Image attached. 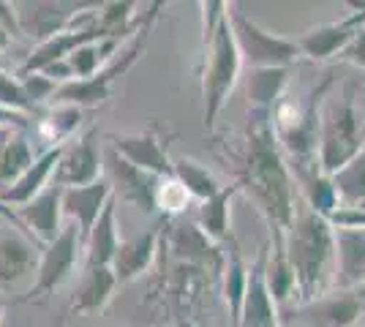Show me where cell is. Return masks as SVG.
Here are the masks:
<instances>
[{
	"instance_id": "obj_1",
	"label": "cell",
	"mask_w": 365,
	"mask_h": 327,
	"mask_svg": "<svg viewBox=\"0 0 365 327\" xmlns=\"http://www.w3.org/2000/svg\"><path fill=\"white\" fill-rule=\"evenodd\" d=\"M237 188L257 204L264 224L270 227V243H287L297 207L300 188L289 167V158L275 137L273 115L248 109L245 123V156L237 172Z\"/></svg>"
},
{
	"instance_id": "obj_2",
	"label": "cell",
	"mask_w": 365,
	"mask_h": 327,
	"mask_svg": "<svg viewBox=\"0 0 365 327\" xmlns=\"http://www.w3.org/2000/svg\"><path fill=\"white\" fill-rule=\"evenodd\" d=\"M287 254L300 286V306H308L330 292L338 273L335 262V229L330 221L300 202L287 234Z\"/></svg>"
},
{
	"instance_id": "obj_3",
	"label": "cell",
	"mask_w": 365,
	"mask_h": 327,
	"mask_svg": "<svg viewBox=\"0 0 365 327\" xmlns=\"http://www.w3.org/2000/svg\"><path fill=\"white\" fill-rule=\"evenodd\" d=\"M333 85V74H324L319 85L311 90V95L303 104H292V101H281L273 112L275 137L281 142V150L287 153L292 161V172H303L319 167V156H317V145H319L322 131V115L319 107L324 95Z\"/></svg>"
},
{
	"instance_id": "obj_4",
	"label": "cell",
	"mask_w": 365,
	"mask_h": 327,
	"mask_svg": "<svg viewBox=\"0 0 365 327\" xmlns=\"http://www.w3.org/2000/svg\"><path fill=\"white\" fill-rule=\"evenodd\" d=\"M167 9L164 0H155V3H148L142 6V16H139V28L131 33L128 44L112 58V61L104 66V71H98L96 77L91 79H76V82H68L63 85L58 95L52 98L55 104H68V107H96V104H104L109 95H112V85L115 79L123 77L134 63L139 61V55L145 52L148 41H150L153 25L158 22L161 11Z\"/></svg>"
},
{
	"instance_id": "obj_5",
	"label": "cell",
	"mask_w": 365,
	"mask_h": 327,
	"mask_svg": "<svg viewBox=\"0 0 365 327\" xmlns=\"http://www.w3.org/2000/svg\"><path fill=\"white\" fill-rule=\"evenodd\" d=\"M243 66V52L235 38L232 19L227 16L215 31L213 41L205 47V63H202V101H205L202 123L210 134L215 131V120L221 109L227 107V98L235 90Z\"/></svg>"
},
{
	"instance_id": "obj_6",
	"label": "cell",
	"mask_w": 365,
	"mask_h": 327,
	"mask_svg": "<svg viewBox=\"0 0 365 327\" xmlns=\"http://www.w3.org/2000/svg\"><path fill=\"white\" fill-rule=\"evenodd\" d=\"M357 85H346L341 98L322 112L319 170L333 177L365 150L363 118L357 112Z\"/></svg>"
},
{
	"instance_id": "obj_7",
	"label": "cell",
	"mask_w": 365,
	"mask_h": 327,
	"mask_svg": "<svg viewBox=\"0 0 365 327\" xmlns=\"http://www.w3.org/2000/svg\"><path fill=\"white\" fill-rule=\"evenodd\" d=\"M235 38L243 52V63L251 68H289L297 58H303V49L294 38H287L281 33L264 31L254 19H248L240 11H229Z\"/></svg>"
},
{
	"instance_id": "obj_8",
	"label": "cell",
	"mask_w": 365,
	"mask_h": 327,
	"mask_svg": "<svg viewBox=\"0 0 365 327\" xmlns=\"http://www.w3.org/2000/svg\"><path fill=\"white\" fill-rule=\"evenodd\" d=\"M82 254H85V237L79 232V227L68 221L63 227L61 237L41 249V259H38V270H36V284H33L31 292L22 300L25 303L46 300L58 286H63L66 281L74 276Z\"/></svg>"
},
{
	"instance_id": "obj_9",
	"label": "cell",
	"mask_w": 365,
	"mask_h": 327,
	"mask_svg": "<svg viewBox=\"0 0 365 327\" xmlns=\"http://www.w3.org/2000/svg\"><path fill=\"white\" fill-rule=\"evenodd\" d=\"M164 246L182 265L202 267L213 279L224 273L227 251H221V243H215V240H210L207 234L202 232L197 227V221H167Z\"/></svg>"
},
{
	"instance_id": "obj_10",
	"label": "cell",
	"mask_w": 365,
	"mask_h": 327,
	"mask_svg": "<svg viewBox=\"0 0 365 327\" xmlns=\"http://www.w3.org/2000/svg\"><path fill=\"white\" fill-rule=\"evenodd\" d=\"M104 177H107L112 188H115V197H120L123 202L134 204L142 213H155L158 210V186H161V177L145 172L128 164L120 153H115L112 147L104 156Z\"/></svg>"
},
{
	"instance_id": "obj_11",
	"label": "cell",
	"mask_w": 365,
	"mask_h": 327,
	"mask_svg": "<svg viewBox=\"0 0 365 327\" xmlns=\"http://www.w3.org/2000/svg\"><path fill=\"white\" fill-rule=\"evenodd\" d=\"M101 177H104V153L96 142V131H85L68 145H63V156L52 186L79 188L98 183Z\"/></svg>"
},
{
	"instance_id": "obj_12",
	"label": "cell",
	"mask_w": 365,
	"mask_h": 327,
	"mask_svg": "<svg viewBox=\"0 0 365 327\" xmlns=\"http://www.w3.org/2000/svg\"><path fill=\"white\" fill-rule=\"evenodd\" d=\"M365 316V284L354 289H335L300 306V327H351Z\"/></svg>"
},
{
	"instance_id": "obj_13",
	"label": "cell",
	"mask_w": 365,
	"mask_h": 327,
	"mask_svg": "<svg viewBox=\"0 0 365 327\" xmlns=\"http://www.w3.org/2000/svg\"><path fill=\"white\" fill-rule=\"evenodd\" d=\"M267 259L270 246H262L248 267V289H245L240 327H281V313L267 284Z\"/></svg>"
},
{
	"instance_id": "obj_14",
	"label": "cell",
	"mask_w": 365,
	"mask_h": 327,
	"mask_svg": "<svg viewBox=\"0 0 365 327\" xmlns=\"http://www.w3.org/2000/svg\"><path fill=\"white\" fill-rule=\"evenodd\" d=\"M365 31V11H351L349 16L338 22H324L311 31H305L297 44L303 49V58L308 61H333L357 38V33Z\"/></svg>"
},
{
	"instance_id": "obj_15",
	"label": "cell",
	"mask_w": 365,
	"mask_h": 327,
	"mask_svg": "<svg viewBox=\"0 0 365 327\" xmlns=\"http://www.w3.org/2000/svg\"><path fill=\"white\" fill-rule=\"evenodd\" d=\"M112 150L120 153L128 164H134L139 170L153 172L158 177H172V158H169L167 142L161 140L158 125H150L145 131H134V134H123L112 140Z\"/></svg>"
},
{
	"instance_id": "obj_16",
	"label": "cell",
	"mask_w": 365,
	"mask_h": 327,
	"mask_svg": "<svg viewBox=\"0 0 365 327\" xmlns=\"http://www.w3.org/2000/svg\"><path fill=\"white\" fill-rule=\"evenodd\" d=\"M161 227H164V218H161L158 224L148 227L145 232L134 234V237H128V240H120L118 254H115V259H112V270H115V276L120 281V286L142 279V276L155 265L158 251H161V240H164Z\"/></svg>"
},
{
	"instance_id": "obj_17",
	"label": "cell",
	"mask_w": 365,
	"mask_h": 327,
	"mask_svg": "<svg viewBox=\"0 0 365 327\" xmlns=\"http://www.w3.org/2000/svg\"><path fill=\"white\" fill-rule=\"evenodd\" d=\"M16 213L41 249L55 243L63 232V216H66L63 213V188L49 186L33 202L16 207Z\"/></svg>"
},
{
	"instance_id": "obj_18",
	"label": "cell",
	"mask_w": 365,
	"mask_h": 327,
	"mask_svg": "<svg viewBox=\"0 0 365 327\" xmlns=\"http://www.w3.org/2000/svg\"><path fill=\"white\" fill-rule=\"evenodd\" d=\"M112 197H115V188L107 177H101L98 183H91V186L63 188V213L71 218V224H76L82 237L88 240V234Z\"/></svg>"
},
{
	"instance_id": "obj_19",
	"label": "cell",
	"mask_w": 365,
	"mask_h": 327,
	"mask_svg": "<svg viewBox=\"0 0 365 327\" xmlns=\"http://www.w3.org/2000/svg\"><path fill=\"white\" fill-rule=\"evenodd\" d=\"M41 249L28 234L11 227H0V286L22 281L28 273L38 270Z\"/></svg>"
},
{
	"instance_id": "obj_20",
	"label": "cell",
	"mask_w": 365,
	"mask_h": 327,
	"mask_svg": "<svg viewBox=\"0 0 365 327\" xmlns=\"http://www.w3.org/2000/svg\"><path fill=\"white\" fill-rule=\"evenodd\" d=\"M61 156H63V147H52V150L38 153L36 164L16 180L14 186H9L0 191V199L9 204V207L14 204V210L16 207H22V204L33 202L41 191L49 188V180H55V172H58Z\"/></svg>"
},
{
	"instance_id": "obj_21",
	"label": "cell",
	"mask_w": 365,
	"mask_h": 327,
	"mask_svg": "<svg viewBox=\"0 0 365 327\" xmlns=\"http://www.w3.org/2000/svg\"><path fill=\"white\" fill-rule=\"evenodd\" d=\"M335 286L354 289L365 284V229H335Z\"/></svg>"
},
{
	"instance_id": "obj_22",
	"label": "cell",
	"mask_w": 365,
	"mask_h": 327,
	"mask_svg": "<svg viewBox=\"0 0 365 327\" xmlns=\"http://www.w3.org/2000/svg\"><path fill=\"white\" fill-rule=\"evenodd\" d=\"M118 286H120V281H118L112 267H85V273L79 279V286H76L74 297H71L68 311H76V313L104 311L109 303H112Z\"/></svg>"
},
{
	"instance_id": "obj_23",
	"label": "cell",
	"mask_w": 365,
	"mask_h": 327,
	"mask_svg": "<svg viewBox=\"0 0 365 327\" xmlns=\"http://www.w3.org/2000/svg\"><path fill=\"white\" fill-rule=\"evenodd\" d=\"M118 246V197H112L85 240V267H112Z\"/></svg>"
},
{
	"instance_id": "obj_24",
	"label": "cell",
	"mask_w": 365,
	"mask_h": 327,
	"mask_svg": "<svg viewBox=\"0 0 365 327\" xmlns=\"http://www.w3.org/2000/svg\"><path fill=\"white\" fill-rule=\"evenodd\" d=\"M289 85V68H251L248 77V109L254 112H270L287 98Z\"/></svg>"
},
{
	"instance_id": "obj_25",
	"label": "cell",
	"mask_w": 365,
	"mask_h": 327,
	"mask_svg": "<svg viewBox=\"0 0 365 327\" xmlns=\"http://www.w3.org/2000/svg\"><path fill=\"white\" fill-rule=\"evenodd\" d=\"M248 267L251 265L243 259L237 240H229L227 262H224V273H221V289H224V300H227L229 319L235 327H240L245 289H248Z\"/></svg>"
},
{
	"instance_id": "obj_26",
	"label": "cell",
	"mask_w": 365,
	"mask_h": 327,
	"mask_svg": "<svg viewBox=\"0 0 365 327\" xmlns=\"http://www.w3.org/2000/svg\"><path fill=\"white\" fill-rule=\"evenodd\" d=\"M85 109L82 107H68V104H55L52 109H46V115L38 118L36 123V134L38 140L46 145V150L52 147H63L74 140V134L82 125ZM79 137V134H76Z\"/></svg>"
},
{
	"instance_id": "obj_27",
	"label": "cell",
	"mask_w": 365,
	"mask_h": 327,
	"mask_svg": "<svg viewBox=\"0 0 365 327\" xmlns=\"http://www.w3.org/2000/svg\"><path fill=\"white\" fill-rule=\"evenodd\" d=\"M237 191H240L237 183H229L218 197H213V199H207V202H202L197 207V218H194L197 227L207 234L210 240H215V243H229V240H235V237H232L229 213H232V199H235Z\"/></svg>"
},
{
	"instance_id": "obj_28",
	"label": "cell",
	"mask_w": 365,
	"mask_h": 327,
	"mask_svg": "<svg viewBox=\"0 0 365 327\" xmlns=\"http://www.w3.org/2000/svg\"><path fill=\"white\" fill-rule=\"evenodd\" d=\"M172 172H175V180L188 191V197L197 199L199 204L218 197L227 188L205 164H199L197 158H175Z\"/></svg>"
},
{
	"instance_id": "obj_29",
	"label": "cell",
	"mask_w": 365,
	"mask_h": 327,
	"mask_svg": "<svg viewBox=\"0 0 365 327\" xmlns=\"http://www.w3.org/2000/svg\"><path fill=\"white\" fill-rule=\"evenodd\" d=\"M267 284H270V292L278 306H287L292 300L300 306V286H297V276H294V267L287 254V243H270Z\"/></svg>"
},
{
	"instance_id": "obj_30",
	"label": "cell",
	"mask_w": 365,
	"mask_h": 327,
	"mask_svg": "<svg viewBox=\"0 0 365 327\" xmlns=\"http://www.w3.org/2000/svg\"><path fill=\"white\" fill-rule=\"evenodd\" d=\"M36 153H33L31 140L25 137V131H16L14 137L9 140V145L0 153V191L9 186H14L16 180L31 170L36 164Z\"/></svg>"
},
{
	"instance_id": "obj_31",
	"label": "cell",
	"mask_w": 365,
	"mask_h": 327,
	"mask_svg": "<svg viewBox=\"0 0 365 327\" xmlns=\"http://www.w3.org/2000/svg\"><path fill=\"white\" fill-rule=\"evenodd\" d=\"M333 186L341 197V204H360L365 199V150L333 175Z\"/></svg>"
},
{
	"instance_id": "obj_32",
	"label": "cell",
	"mask_w": 365,
	"mask_h": 327,
	"mask_svg": "<svg viewBox=\"0 0 365 327\" xmlns=\"http://www.w3.org/2000/svg\"><path fill=\"white\" fill-rule=\"evenodd\" d=\"M188 204H191V197L175 180V175L172 177H161V186H158V213H161V218L164 221H175L180 213L188 210Z\"/></svg>"
},
{
	"instance_id": "obj_33",
	"label": "cell",
	"mask_w": 365,
	"mask_h": 327,
	"mask_svg": "<svg viewBox=\"0 0 365 327\" xmlns=\"http://www.w3.org/2000/svg\"><path fill=\"white\" fill-rule=\"evenodd\" d=\"M0 107L14 109V112H22V115H33V104L28 93H25V85L22 79H16L14 74L3 71L0 68Z\"/></svg>"
},
{
	"instance_id": "obj_34",
	"label": "cell",
	"mask_w": 365,
	"mask_h": 327,
	"mask_svg": "<svg viewBox=\"0 0 365 327\" xmlns=\"http://www.w3.org/2000/svg\"><path fill=\"white\" fill-rule=\"evenodd\" d=\"M19 79H22V85H25V93H28L33 107L44 104L46 98H55L58 90H61V85H58L55 79H49L46 74H31V77H19Z\"/></svg>"
},
{
	"instance_id": "obj_35",
	"label": "cell",
	"mask_w": 365,
	"mask_h": 327,
	"mask_svg": "<svg viewBox=\"0 0 365 327\" xmlns=\"http://www.w3.org/2000/svg\"><path fill=\"white\" fill-rule=\"evenodd\" d=\"M327 221L333 229H365V210L360 204H341Z\"/></svg>"
},
{
	"instance_id": "obj_36",
	"label": "cell",
	"mask_w": 365,
	"mask_h": 327,
	"mask_svg": "<svg viewBox=\"0 0 365 327\" xmlns=\"http://www.w3.org/2000/svg\"><path fill=\"white\" fill-rule=\"evenodd\" d=\"M0 28H6L11 36H22V22H19V6L16 3L0 0Z\"/></svg>"
},
{
	"instance_id": "obj_37",
	"label": "cell",
	"mask_w": 365,
	"mask_h": 327,
	"mask_svg": "<svg viewBox=\"0 0 365 327\" xmlns=\"http://www.w3.org/2000/svg\"><path fill=\"white\" fill-rule=\"evenodd\" d=\"M338 61L351 63V66H357V68H365V31L357 33V38L338 55Z\"/></svg>"
},
{
	"instance_id": "obj_38",
	"label": "cell",
	"mask_w": 365,
	"mask_h": 327,
	"mask_svg": "<svg viewBox=\"0 0 365 327\" xmlns=\"http://www.w3.org/2000/svg\"><path fill=\"white\" fill-rule=\"evenodd\" d=\"M31 125V115L0 107V131H25Z\"/></svg>"
},
{
	"instance_id": "obj_39",
	"label": "cell",
	"mask_w": 365,
	"mask_h": 327,
	"mask_svg": "<svg viewBox=\"0 0 365 327\" xmlns=\"http://www.w3.org/2000/svg\"><path fill=\"white\" fill-rule=\"evenodd\" d=\"M11 44V33L6 31V28H0V55H3V49Z\"/></svg>"
},
{
	"instance_id": "obj_40",
	"label": "cell",
	"mask_w": 365,
	"mask_h": 327,
	"mask_svg": "<svg viewBox=\"0 0 365 327\" xmlns=\"http://www.w3.org/2000/svg\"><path fill=\"white\" fill-rule=\"evenodd\" d=\"M175 327H199L194 319H188V316H175Z\"/></svg>"
},
{
	"instance_id": "obj_41",
	"label": "cell",
	"mask_w": 365,
	"mask_h": 327,
	"mask_svg": "<svg viewBox=\"0 0 365 327\" xmlns=\"http://www.w3.org/2000/svg\"><path fill=\"white\" fill-rule=\"evenodd\" d=\"M346 6L351 11H365V0H346Z\"/></svg>"
},
{
	"instance_id": "obj_42",
	"label": "cell",
	"mask_w": 365,
	"mask_h": 327,
	"mask_svg": "<svg viewBox=\"0 0 365 327\" xmlns=\"http://www.w3.org/2000/svg\"><path fill=\"white\" fill-rule=\"evenodd\" d=\"M3 313H6V300H3V295H0V322H3Z\"/></svg>"
},
{
	"instance_id": "obj_43",
	"label": "cell",
	"mask_w": 365,
	"mask_h": 327,
	"mask_svg": "<svg viewBox=\"0 0 365 327\" xmlns=\"http://www.w3.org/2000/svg\"><path fill=\"white\" fill-rule=\"evenodd\" d=\"M49 327H66V316H63V319L58 322V325H49Z\"/></svg>"
},
{
	"instance_id": "obj_44",
	"label": "cell",
	"mask_w": 365,
	"mask_h": 327,
	"mask_svg": "<svg viewBox=\"0 0 365 327\" xmlns=\"http://www.w3.org/2000/svg\"><path fill=\"white\" fill-rule=\"evenodd\" d=\"M6 224H9V221H6V218L0 216V227H6ZM9 227H11V224H9Z\"/></svg>"
},
{
	"instance_id": "obj_45",
	"label": "cell",
	"mask_w": 365,
	"mask_h": 327,
	"mask_svg": "<svg viewBox=\"0 0 365 327\" xmlns=\"http://www.w3.org/2000/svg\"><path fill=\"white\" fill-rule=\"evenodd\" d=\"M360 207H363V210H365V199H363V202H360Z\"/></svg>"
},
{
	"instance_id": "obj_46",
	"label": "cell",
	"mask_w": 365,
	"mask_h": 327,
	"mask_svg": "<svg viewBox=\"0 0 365 327\" xmlns=\"http://www.w3.org/2000/svg\"><path fill=\"white\" fill-rule=\"evenodd\" d=\"M281 327H294V325H281ZM297 327H300V325H297Z\"/></svg>"
}]
</instances>
